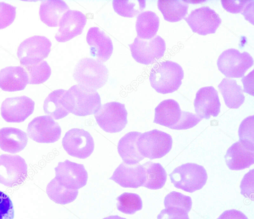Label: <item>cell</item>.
Listing matches in <instances>:
<instances>
[{
    "label": "cell",
    "mask_w": 254,
    "mask_h": 219,
    "mask_svg": "<svg viewBox=\"0 0 254 219\" xmlns=\"http://www.w3.org/2000/svg\"><path fill=\"white\" fill-rule=\"evenodd\" d=\"M254 171L253 169L245 175L240 185L241 194L252 200L254 195Z\"/></svg>",
    "instance_id": "41"
},
{
    "label": "cell",
    "mask_w": 254,
    "mask_h": 219,
    "mask_svg": "<svg viewBox=\"0 0 254 219\" xmlns=\"http://www.w3.org/2000/svg\"><path fill=\"white\" fill-rule=\"evenodd\" d=\"M225 159L229 169L234 170L244 169L254 164V152L249 151L238 141L228 149Z\"/></svg>",
    "instance_id": "21"
},
{
    "label": "cell",
    "mask_w": 254,
    "mask_h": 219,
    "mask_svg": "<svg viewBox=\"0 0 254 219\" xmlns=\"http://www.w3.org/2000/svg\"><path fill=\"white\" fill-rule=\"evenodd\" d=\"M157 6L165 20L178 22L184 18L188 14V4L182 0H159Z\"/></svg>",
    "instance_id": "29"
},
{
    "label": "cell",
    "mask_w": 254,
    "mask_h": 219,
    "mask_svg": "<svg viewBox=\"0 0 254 219\" xmlns=\"http://www.w3.org/2000/svg\"><path fill=\"white\" fill-rule=\"evenodd\" d=\"M252 0H221L223 8L232 13L244 14Z\"/></svg>",
    "instance_id": "40"
},
{
    "label": "cell",
    "mask_w": 254,
    "mask_h": 219,
    "mask_svg": "<svg viewBox=\"0 0 254 219\" xmlns=\"http://www.w3.org/2000/svg\"><path fill=\"white\" fill-rule=\"evenodd\" d=\"M27 132L29 137L36 142L51 143L61 137V128L49 115L35 117L28 124Z\"/></svg>",
    "instance_id": "12"
},
{
    "label": "cell",
    "mask_w": 254,
    "mask_h": 219,
    "mask_svg": "<svg viewBox=\"0 0 254 219\" xmlns=\"http://www.w3.org/2000/svg\"><path fill=\"white\" fill-rule=\"evenodd\" d=\"M16 7L4 2H0V29L9 26L16 15Z\"/></svg>",
    "instance_id": "37"
},
{
    "label": "cell",
    "mask_w": 254,
    "mask_h": 219,
    "mask_svg": "<svg viewBox=\"0 0 254 219\" xmlns=\"http://www.w3.org/2000/svg\"><path fill=\"white\" fill-rule=\"evenodd\" d=\"M238 134L239 142L249 151L254 152V116H249L241 123Z\"/></svg>",
    "instance_id": "35"
},
{
    "label": "cell",
    "mask_w": 254,
    "mask_h": 219,
    "mask_svg": "<svg viewBox=\"0 0 254 219\" xmlns=\"http://www.w3.org/2000/svg\"><path fill=\"white\" fill-rule=\"evenodd\" d=\"M134 60L141 64H150L163 56L166 50L164 40L157 35L149 40L136 37L133 43L128 45Z\"/></svg>",
    "instance_id": "9"
},
{
    "label": "cell",
    "mask_w": 254,
    "mask_h": 219,
    "mask_svg": "<svg viewBox=\"0 0 254 219\" xmlns=\"http://www.w3.org/2000/svg\"><path fill=\"white\" fill-rule=\"evenodd\" d=\"M250 78L249 75H248V76L242 79L241 80L243 82L244 87L243 91L254 96L253 82L251 83V81L253 80V78L251 80H250Z\"/></svg>",
    "instance_id": "44"
},
{
    "label": "cell",
    "mask_w": 254,
    "mask_h": 219,
    "mask_svg": "<svg viewBox=\"0 0 254 219\" xmlns=\"http://www.w3.org/2000/svg\"><path fill=\"white\" fill-rule=\"evenodd\" d=\"M55 170L56 179L67 188L78 190L87 183L88 174L82 164L66 160L59 162Z\"/></svg>",
    "instance_id": "13"
},
{
    "label": "cell",
    "mask_w": 254,
    "mask_h": 219,
    "mask_svg": "<svg viewBox=\"0 0 254 219\" xmlns=\"http://www.w3.org/2000/svg\"><path fill=\"white\" fill-rule=\"evenodd\" d=\"M172 138L169 134L153 129L145 132L138 137L136 145L140 155L150 160L165 156L172 149Z\"/></svg>",
    "instance_id": "5"
},
{
    "label": "cell",
    "mask_w": 254,
    "mask_h": 219,
    "mask_svg": "<svg viewBox=\"0 0 254 219\" xmlns=\"http://www.w3.org/2000/svg\"><path fill=\"white\" fill-rule=\"evenodd\" d=\"M66 90L58 89L52 91L45 99L43 109L46 114L56 120L63 118L69 111L66 108L64 95Z\"/></svg>",
    "instance_id": "28"
},
{
    "label": "cell",
    "mask_w": 254,
    "mask_h": 219,
    "mask_svg": "<svg viewBox=\"0 0 254 219\" xmlns=\"http://www.w3.org/2000/svg\"><path fill=\"white\" fill-rule=\"evenodd\" d=\"M184 78L182 67L177 63L167 60L156 64L149 76L151 86L158 93L165 94L177 91Z\"/></svg>",
    "instance_id": "2"
},
{
    "label": "cell",
    "mask_w": 254,
    "mask_h": 219,
    "mask_svg": "<svg viewBox=\"0 0 254 219\" xmlns=\"http://www.w3.org/2000/svg\"><path fill=\"white\" fill-rule=\"evenodd\" d=\"M27 176V165L19 155L0 156V183L12 187L22 184Z\"/></svg>",
    "instance_id": "10"
},
{
    "label": "cell",
    "mask_w": 254,
    "mask_h": 219,
    "mask_svg": "<svg viewBox=\"0 0 254 219\" xmlns=\"http://www.w3.org/2000/svg\"><path fill=\"white\" fill-rule=\"evenodd\" d=\"M159 26V18L152 11L140 13L137 17L135 28L137 37L143 40H149L156 35Z\"/></svg>",
    "instance_id": "27"
},
{
    "label": "cell",
    "mask_w": 254,
    "mask_h": 219,
    "mask_svg": "<svg viewBox=\"0 0 254 219\" xmlns=\"http://www.w3.org/2000/svg\"><path fill=\"white\" fill-rule=\"evenodd\" d=\"M217 219H248L240 211L232 209L224 211Z\"/></svg>",
    "instance_id": "43"
},
{
    "label": "cell",
    "mask_w": 254,
    "mask_h": 219,
    "mask_svg": "<svg viewBox=\"0 0 254 219\" xmlns=\"http://www.w3.org/2000/svg\"><path fill=\"white\" fill-rule=\"evenodd\" d=\"M165 208H176L188 213L192 207V201L190 196L180 192L172 191L167 194L164 199Z\"/></svg>",
    "instance_id": "36"
},
{
    "label": "cell",
    "mask_w": 254,
    "mask_h": 219,
    "mask_svg": "<svg viewBox=\"0 0 254 219\" xmlns=\"http://www.w3.org/2000/svg\"><path fill=\"white\" fill-rule=\"evenodd\" d=\"M86 21V16L83 13L69 9L60 19L55 39L58 42H65L81 34Z\"/></svg>",
    "instance_id": "16"
},
{
    "label": "cell",
    "mask_w": 254,
    "mask_h": 219,
    "mask_svg": "<svg viewBox=\"0 0 254 219\" xmlns=\"http://www.w3.org/2000/svg\"><path fill=\"white\" fill-rule=\"evenodd\" d=\"M125 188H137L142 186L146 179L145 170L139 163H121L109 178Z\"/></svg>",
    "instance_id": "18"
},
{
    "label": "cell",
    "mask_w": 254,
    "mask_h": 219,
    "mask_svg": "<svg viewBox=\"0 0 254 219\" xmlns=\"http://www.w3.org/2000/svg\"><path fill=\"white\" fill-rule=\"evenodd\" d=\"M28 84V74L22 66H7L0 70V88L4 91H21Z\"/></svg>",
    "instance_id": "20"
},
{
    "label": "cell",
    "mask_w": 254,
    "mask_h": 219,
    "mask_svg": "<svg viewBox=\"0 0 254 219\" xmlns=\"http://www.w3.org/2000/svg\"><path fill=\"white\" fill-rule=\"evenodd\" d=\"M220 106L218 92L213 87H204L196 92L194 107L196 115L201 119L217 116L220 111Z\"/></svg>",
    "instance_id": "17"
},
{
    "label": "cell",
    "mask_w": 254,
    "mask_h": 219,
    "mask_svg": "<svg viewBox=\"0 0 254 219\" xmlns=\"http://www.w3.org/2000/svg\"><path fill=\"white\" fill-rule=\"evenodd\" d=\"M69 9V7L63 0H43L40 6V18L47 26L57 27L63 14Z\"/></svg>",
    "instance_id": "25"
},
{
    "label": "cell",
    "mask_w": 254,
    "mask_h": 219,
    "mask_svg": "<svg viewBox=\"0 0 254 219\" xmlns=\"http://www.w3.org/2000/svg\"><path fill=\"white\" fill-rule=\"evenodd\" d=\"M202 119L196 114L188 111H182L180 121L171 129L183 130L192 128L195 126Z\"/></svg>",
    "instance_id": "38"
},
{
    "label": "cell",
    "mask_w": 254,
    "mask_h": 219,
    "mask_svg": "<svg viewBox=\"0 0 254 219\" xmlns=\"http://www.w3.org/2000/svg\"><path fill=\"white\" fill-rule=\"evenodd\" d=\"M64 99L67 110L77 116L94 114L101 106L100 97L96 91L79 84L66 90Z\"/></svg>",
    "instance_id": "1"
},
{
    "label": "cell",
    "mask_w": 254,
    "mask_h": 219,
    "mask_svg": "<svg viewBox=\"0 0 254 219\" xmlns=\"http://www.w3.org/2000/svg\"><path fill=\"white\" fill-rule=\"evenodd\" d=\"M218 87L229 108L238 109L244 103L245 97L243 90L235 80L224 78Z\"/></svg>",
    "instance_id": "26"
},
{
    "label": "cell",
    "mask_w": 254,
    "mask_h": 219,
    "mask_svg": "<svg viewBox=\"0 0 254 219\" xmlns=\"http://www.w3.org/2000/svg\"><path fill=\"white\" fill-rule=\"evenodd\" d=\"M146 173L145 181L142 186L153 190L162 188L167 180V173L159 163L151 161L143 164Z\"/></svg>",
    "instance_id": "30"
},
{
    "label": "cell",
    "mask_w": 254,
    "mask_h": 219,
    "mask_svg": "<svg viewBox=\"0 0 254 219\" xmlns=\"http://www.w3.org/2000/svg\"><path fill=\"white\" fill-rule=\"evenodd\" d=\"M52 43L45 36H34L25 40L18 46L17 56L21 66L37 64L46 58L50 51Z\"/></svg>",
    "instance_id": "8"
},
{
    "label": "cell",
    "mask_w": 254,
    "mask_h": 219,
    "mask_svg": "<svg viewBox=\"0 0 254 219\" xmlns=\"http://www.w3.org/2000/svg\"><path fill=\"white\" fill-rule=\"evenodd\" d=\"M103 219H127L121 217L119 216H110L109 217L104 218Z\"/></svg>",
    "instance_id": "45"
},
{
    "label": "cell",
    "mask_w": 254,
    "mask_h": 219,
    "mask_svg": "<svg viewBox=\"0 0 254 219\" xmlns=\"http://www.w3.org/2000/svg\"><path fill=\"white\" fill-rule=\"evenodd\" d=\"M157 219H190L188 213L176 208H168L162 210Z\"/></svg>",
    "instance_id": "42"
},
{
    "label": "cell",
    "mask_w": 254,
    "mask_h": 219,
    "mask_svg": "<svg viewBox=\"0 0 254 219\" xmlns=\"http://www.w3.org/2000/svg\"><path fill=\"white\" fill-rule=\"evenodd\" d=\"M46 193L49 198L56 203L65 205L75 200L78 191L65 187L55 177L48 184Z\"/></svg>",
    "instance_id": "31"
},
{
    "label": "cell",
    "mask_w": 254,
    "mask_h": 219,
    "mask_svg": "<svg viewBox=\"0 0 254 219\" xmlns=\"http://www.w3.org/2000/svg\"><path fill=\"white\" fill-rule=\"evenodd\" d=\"M28 76V84H39L45 82L51 74V69L47 61L29 65L22 66Z\"/></svg>",
    "instance_id": "33"
},
{
    "label": "cell",
    "mask_w": 254,
    "mask_h": 219,
    "mask_svg": "<svg viewBox=\"0 0 254 219\" xmlns=\"http://www.w3.org/2000/svg\"><path fill=\"white\" fill-rule=\"evenodd\" d=\"M127 112L125 106L117 102L105 104L94 113L98 125L106 132L121 131L127 123Z\"/></svg>",
    "instance_id": "6"
},
{
    "label": "cell",
    "mask_w": 254,
    "mask_h": 219,
    "mask_svg": "<svg viewBox=\"0 0 254 219\" xmlns=\"http://www.w3.org/2000/svg\"><path fill=\"white\" fill-rule=\"evenodd\" d=\"M184 19L193 32L201 35L215 33L222 21L219 14L208 6L194 9Z\"/></svg>",
    "instance_id": "14"
},
{
    "label": "cell",
    "mask_w": 254,
    "mask_h": 219,
    "mask_svg": "<svg viewBox=\"0 0 254 219\" xmlns=\"http://www.w3.org/2000/svg\"><path fill=\"white\" fill-rule=\"evenodd\" d=\"M115 11L120 15L126 17H133L142 11L145 7V0L113 1Z\"/></svg>",
    "instance_id": "34"
},
{
    "label": "cell",
    "mask_w": 254,
    "mask_h": 219,
    "mask_svg": "<svg viewBox=\"0 0 254 219\" xmlns=\"http://www.w3.org/2000/svg\"><path fill=\"white\" fill-rule=\"evenodd\" d=\"M62 145L69 155L82 159L89 157L94 149V140L90 134L83 129L76 128L65 133Z\"/></svg>",
    "instance_id": "11"
},
{
    "label": "cell",
    "mask_w": 254,
    "mask_h": 219,
    "mask_svg": "<svg viewBox=\"0 0 254 219\" xmlns=\"http://www.w3.org/2000/svg\"><path fill=\"white\" fill-rule=\"evenodd\" d=\"M86 41L90 47V54L97 60L106 61L111 56L113 46L111 39L98 27H91L86 35Z\"/></svg>",
    "instance_id": "19"
},
{
    "label": "cell",
    "mask_w": 254,
    "mask_h": 219,
    "mask_svg": "<svg viewBox=\"0 0 254 219\" xmlns=\"http://www.w3.org/2000/svg\"><path fill=\"white\" fill-rule=\"evenodd\" d=\"M253 63V58L248 52L241 53L235 49H229L223 52L217 62L218 69L229 78L243 77Z\"/></svg>",
    "instance_id": "7"
},
{
    "label": "cell",
    "mask_w": 254,
    "mask_h": 219,
    "mask_svg": "<svg viewBox=\"0 0 254 219\" xmlns=\"http://www.w3.org/2000/svg\"><path fill=\"white\" fill-rule=\"evenodd\" d=\"M117 209L128 215H133L142 208V202L140 196L135 193L125 192L117 198Z\"/></svg>",
    "instance_id": "32"
},
{
    "label": "cell",
    "mask_w": 254,
    "mask_h": 219,
    "mask_svg": "<svg viewBox=\"0 0 254 219\" xmlns=\"http://www.w3.org/2000/svg\"><path fill=\"white\" fill-rule=\"evenodd\" d=\"M34 106V102L25 96L8 98L1 104V115L6 122H21L33 113Z\"/></svg>",
    "instance_id": "15"
},
{
    "label": "cell",
    "mask_w": 254,
    "mask_h": 219,
    "mask_svg": "<svg viewBox=\"0 0 254 219\" xmlns=\"http://www.w3.org/2000/svg\"><path fill=\"white\" fill-rule=\"evenodd\" d=\"M140 134L139 132L131 131L120 139L117 148L123 162L130 164H135L144 158L137 148V140Z\"/></svg>",
    "instance_id": "24"
},
{
    "label": "cell",
    "mask_w": 254,
    "mask_h": 219,
    "mask_svg": "<svg viewBox=\"0 0 254 219\" xmlns=\"http://www.w3.org/2000/svg\"><path fill=\"white\" fill-rule=\"evenodd\" d=\"M14 208L9 197L0 191V219H13Z\"/></svg>",
    "instance_id": "39"
},
{
    "label": "cell",
    "mask_w": 254,
    "mask_h": 219,
    "mask_svg": "<svg viewBox=\"0 0 254 219\" xmlns=\"http://www.w3.org/2000/svg\"><path fill=\"white\" fill-rule=\"evenodd\" d=\"M28 142L26 133L14 127L0 129V148L4 152L14 154L21 151Z\"/></svg>",
    "instance_id": "23"
},
{
    "label": "cell",
    "mask_w": 254,
    "mask_h": 219,
    "mask_svg": "<svg viewBox=\"0 0 254 219\" xmlns=\"http://www.w3.org/2000/svg\"><path fill=\"white\" fill-rule=\"evenodd\" d=\"M73 76L78 84L96 90L103 87L108 78V70L101 62L85 57L76 65Z\"/></svg>",
    "instance_id": "3"
},
{
    "label": "cell",
    "mask_w": 254,
    "mask_h": 219,
    "mask_svg": "<svg viewBox=\"0 0 254 219\" xmlns=\"http://www.w3.org/2000/svg\"><path fill=\"white\" fill-rule=\"evenodd\" d=\"M182 111L179 104L174 100H164L155 109L153 122L171 128L180 121Z\"/></svg>",
    "instance_id": "22"
},
{
    "label": "cell",
    "mask_w": 254,
    "mask_h": 219,
    "mask_svg": "<svg viewBox=\"0 0 254 219\" xmlns=\"http://www.w3.org/2000/svg\"><path fill=\"white\" fill-rule=\"evenodd\" d=\"M169 176L175 187L190 193L201 189L207 179L204 167L194 163H187L177 167Z\"/></svg>",
    "instance_id": "4"
}]
</instances>
